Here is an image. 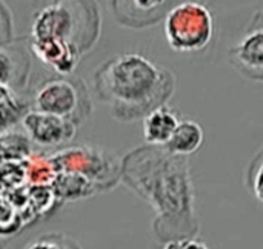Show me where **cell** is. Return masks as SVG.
<instances>
[{"instance_id": "obj_16", "label": "cell", "mask_w": 263, "mask_h": 249, "mask_svg": "<svg viewBox=\"0 0 263 249\" xmlns=\"http://www.w3.org/2000/svg\"><path fill=\"white\" fill-rule=\"evenodd\" d=\"M32 142L25 131L9 129L2 132V162H25L31 154Z\"/></svg>"}, {"instance_id": "obj_19", "label": "cell", "mask_w": 263, "mask_h": 249, "mask_svg": "<svg viewBox=\"0 0 263 249\" xmlns=\"http://www.w3.org/2000/svg\"><path fill=\"white\" fill-rule=\"evenodd\" d=\"M12 37V15L5 2H0V45H6Z\"/></svg>"}, {"instance_id": "obj_5", "label": "cell", "mask_w": 263, "mask_h": 249, "mask_svg": "<svg viewBox=\"0 0 263 249\" xmlns=\"http://www.w3.org/2000/svg\"><path fill=\"white\" fill-rule=\"evenodd\" d=\"M52 159L59 173L82 176L94 183L102 194L122 182L123 157L108 148L92 143L69 145L55 151Z\"/></svg>"}, {"instance_id": "obj_17", "label": "cell", "mask_w": 263, "mask_h": 249, "mask_svg": "<svg viewBox=\"0 0 263 249\" xmlns=\"http://www.w3.org/2000/svg\"><path fill=\"white\" fill-rule=\"evenodd\" d=\"M23 249H82V246L68 234L49 233L29 240Z\"/></svg>"}, {"instance_id": "obj_7", "label": "cell", "mask_w": 263, "mask_h": 249, "mask_svg": "<svg viewBox=\"0 0 263 249\" xmlns=\"http://www.w3.org/2000/svg\"><path fill=\"white\" fill-rule=\"evenodd\" d=\"M228 62L242 77L263 83V9L253 14L243 35L230 48Z\"/></svg>"}, {"instance_id": "obj_3", "label": "cell", "mask_w": 263, "mask_h": 249, "mask_svg": "<svg viewBox=\"0 0 263 249\" xmlns=\"http://www.w3.org/2000/svg\"><path fill=\"white\" fill-rule=\"evenodd\" d=\"M102 15L96 2L57 0L37 9L32 15V40H54L89 52L100 37Z\"/></svg>"}, {"instance_id": "obj_18", "label": "cell", "mask_w": 263, "mask_h": 249, "mask_svg": "<svg viewBox=\"0 0 263 249\" xmlns=\"http://www.w3.org/2000/svg\"><path fill=\"white\" fill-rule=\"evenodd\" d=\"M248 180L251 183V189H253L254 196L260 202H263V151L256 156L254 162L251 163Z\"/></svg>"}, {"instance_id": "obj_2", "label": "cell", "mask_w": 263, "mask_h": 249, "mask_svg": "<svg viewBox=\"0 0 263 249\" xmlns=\"http://www.w3.org/2000/svg\"><path fill=\"white\" fill-rule=\"evenodd\" d=\"M176 74L137 52H122L106 59L92 75L97 100L122 123L145 120L166 106L176 92Z\"/></svg>"}, {"instance_id": "obj_8", "label": "cell", "mask_w": 263, "mask_h": 249, "mask_svg": "<svg viewBox=\"0 0 263 249\" xmlns=\"http://www.w3.org/2000/svg\"><path fill=\"white\" fill-rule=\"evenodd\" d=\"M22 128L29 140L43 148H55L69 143L80 126L76 123L37 111H31L22 122Z\"/></svg>"}, {"instance_id": "obj_11", "label": "cell", "mask_w": 263, "mask_h": 249, "mask_svg": "<svg viewBox=\"0 0 263 249\" xmlns=\"http://www.w3.org/2000/svg\"><path fill=\"white\" fill-rule=\"evenodd\" d=\"M180 122L182 119L179 111L170 108L168 105L151 112L143 120V137L146 145L165 148L168 142L173 139Z\"/></svg>"}, {"instance_id": "obj_1", "label": "cell", "mask_w": 263, "mask_h": 249, "mask_svg": "<svg viewBox=\"0 0 263 249\" xmlns=\"http://www.w3.org/2000/svg\"><path fill=\"white\" fill-rule=\"evenodd\" d=\"M122 183L154 209L153 231L162 243L196 239L200 220L188 157L143 145L123 156Z\"/></svg>"}, {"instance_id": "obj_20", "label": "cell", "mask_w": 263, "mask_h": 249, "mask_svg": "<svg viewBox=\"0 0 263 249\" xmlns=\"http://www.w3.org/2000/svg\"><path fill=\"white\" fill-rule=\"evenodd\" d=\"M179 249H210L203 242L197 239H190V240H180Z\"/></svg>"}, {"instance_id": "obj_12", "label": "cell", "mask_w": 263, "mask_h": 249, "mask_svg": "<svg viewBox=\"0 0 263 249\" xmlns=\"http://www.w3.org/2000/svg\"><path fill=\"white\" fill-rule=\"evenodd\" d=\"M0 109H2V132L14 129L32 111L29 95L17 92L5 85H0Z\"/></svg>"}, {"instance_id": "obj_13", "label": "cell", "mask_w": 263, "mask_h": 249, "mask_svg": "<svg viewBox=\"0 0 263 249\" xmlns=\"http://www.w3.org/2000/svg\"><path fill=\"white\" fill-rule=\"evenodd\" d=\"M52 189L62 205L65 202L88 199L96 194H102L100 189L88 179L69 173H59L52 183Z\"/></svg>"}, {"instance_id": "obj_15", "label": "cell", "mask_w": 263, "mask_h": 249, "mask_svg": "<svg viewBox=\"0 0 263 249\" xmlns=\"http://www.w3.org/2000/svg\"><path fill=\"white\" fill-rule=\"evenodd\" d=\"M23 163L28 186H52L59 171L52 154L34 151Z\"/></svg>"}, {"instance_id": "obj_4", "label": "cell", "mask_w": 263, "mask_h": 249, "mask_svg": "<svg viewBox=\"0 0 263 249\" xmlns=\"http://www.w3.org/2000/svg\"><path fill=\"white\" fill-rule=\"evenodd\" d=\"M32 111L51 114L80 126L92 112L89 89L82 77L49 75L35 83L29 94Z\"/></svg>"}, {"instance_id": "obj_6", "label": "cell", "mask_w": 263, "mask_h": 249, "mask_svg": "<svg viewBox=\"0 0 263 249\" xmlns=\"http://www.w3.org/2000/svg\"><path fill=\"white\" fill-rule=\"evenodd\" d=\"M163 31L173 51L197 52L205 49L214 37V17L200 2H180L168 12Z\"/></svg>"}, {"instance_id": "obj_9", "label": "cell", "mask_w": 263, "mask_h": 249, "mask_svg": "<svg viewBox=\"0 0 263 249\" xmlns=\"http://www.w3.org/2000/svg\"><path fill=\"white\" fill-rule=\"evenodd\" d=\"M119 25L131 29H143L165 22L176 5L165 0H112L108 3Z\"/></svg>"}, {"instance_id": "obj_21", "label": "cell", "mask_w": 263, "mask_h": 249, "mask_svg": "<svg viewBox=\"0 0 263 249\" xmlns=\"http://www.w3.org/2000/svg\"><path fill=\"white\" fill-rule=\"evenodd\" d=\"M162 249H179V242H171V243H166Z\"/></svg>"}, {"instance_id": "obj_10", "label": "cell", "mask_w": 263, "mask_h": 249, "mask_svg": "<svg viewBox=\"0 0 263 249\" xmlns=\"http://www.w3.org/2000/svg\"><path fill=\"white\" fill-rule=\"evenodd\" d=\"M29 54H32L29 49V35L17 37L6 45H0L2 85L17 92H25L31 72Z\"/></svg>"}, {"instance_id": "obj_14", "label": "cell", "mask_w": 263, "mask_h": 249, "mask_svg": "<svg viewBox=\"0 0 263 249\" xmlns=\"http://www.w3.org/2000/svg\"><path fill=\"white\" fill-rule=\"evenodd\" d=\"M203 139V129L197 122L191 119H182L180 125L177 126L173 139L168 142L165 149H168L174 156L188 157L202 146Z\"/></svg>"}]
</instances>
